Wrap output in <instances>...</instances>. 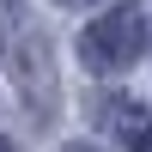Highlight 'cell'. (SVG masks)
<instances>
[{"label": "cell", "mask_w": 152, "mask_h": 152, "mask_svg": "<svg viewBox=\"0 0 152 152\" xmlns=\"http://www.w3.org/2000/svg\"><path fill=\"white\" fill-rule=\"evenodd\" d=\"M140 43H146V24H140V12L134 6H116L110 18H97L91 31H85V67H97V73H116V67H128L134 55H140Z\"/></svg>", "instance_id": "1"}, {"label": "cell", "mask_w": 152, "mask_h": 152, "mask_svg": "<svg viewBox=\"0 0 152 152\" xmlns=\"http://www.w3.org/2000/svg\"><path fill=\"white\" fill-rule=\"evenodd\" d=\"M0 152H12V146H6V140H0Z\"/></svg>", "instance_id": "2"}, {"label": "cell", "mask_w": 152, "mask_h": 152, "mask_svg": "<svg viewBox=\"0 0 152 152\" xmlns=\"http://www.w3.org/2000/svg\"><path fill=\"white\" fill-rule=\"evenodd\" d=\"M67 6H79V0H67Z\"/></svg>", "instance_id": "3"}]
</instances>
